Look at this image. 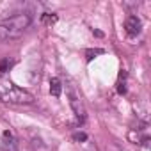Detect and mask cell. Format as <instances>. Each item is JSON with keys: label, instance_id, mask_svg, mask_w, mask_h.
<instances>
[{"label": "cell", "instance_id": "obj_4", "mask_svg": "<svg viewBox=\"0 0 151 151\" xmlns=\"http://www.w3.org/2000/svg\"><path fill=\"white\" fill-rule=\"evenodd\" d=\"M69 103H71L75 114H77V117H78L80 121H84V119H86V109H84V105H82V100L75 94V93H71V94H69Z\"/></svg>", "mask_w": 151, "mask_h": 151}, {"label": "cell", "instance_id": "obj_8", "mask_svg": "<svg viewBox=\"0 0 151 151\" xmlns=\"http://www.w3.org/2000/svg\"><path fill=\"white\" fill-rule=\"evenodd\" d=\"M73 140H75V142H86V140H87V133H84V132L73 133Z\"/></svg>", "mask_w": 151, "mask_h": 151}, {"label": "cell", "instance_id": "obj_9", "mask_svg": "<svg viewBox=\"0 0 151 151\" xmlns=\"http://www.w3.org/2000/svg\"><path fill=\"white\" fill-rule=\"evenodd\" d=\"M7 68H11V60H9V59H4L2 64H0V73H6Z\"/></svg>", "mask_w": 151, "mask_h": 151}, {"label": "cell", "instance_id": "obj_10", "mask_svg": "<svg viewBox=\"0 0 151 151\" xmlns=\"http://www.w3.org/2000/svg\"><path fill=\"white\" fill-rule=\"evenodd\" d=\"M96 53H103V50H94V52H93V50H89V52H87V60H91V59H93V55H96Z\"/></svg>", "mask_w": 151, "mask_h": 151}, {"label": "cell", "instance_id": "obj_3", "mask_svg": "<svg viewBox=\"0 0 151 151\" xmlns=\"http://www.w3.org/2000/svg\"><path fill=\"white\" fill-rule=\"evenodd\" d=\"M124 29H126V34H128L130 37H135V36H139L140 30H142V22H140L137 16H128L126 22H124Z\"/></svg>", "mask_w": 151, "mask_h": 151}, {"label": "cell", "instance_id": "obj_7", "mask_svg": "<svg viewBox=\"0 0 151 151\" xmlns=\"http://www.w3.org/2000/svg\"><path fill=\"white\" fill-rule=\"evenodd\" d=\"M57 22V14H43V23H46V25H53Z\"/></svg>", "mask_w": 151, "mask_h": 151}, {"label": "cell", "instance_id": "obj_2", "mask_svg": "<svg viewBox=\"0 0 151 151\" xmlns=\"http://www.w3.org/2000/svg\"><path fill=\"white\" fill-rule=\"evenodd\" d=\"M0 100L13 105H30L34 103V96L25 89L14 86L9 80H0Z\"/></svg>", "mask_w": 151, "mask_h": 151}, {"label": "cell", "instance_id": "obj_1", "mask_svg": "<svg viewBox=\"0 0 151 151\" xmlns=\"http://www.w3.org/2000/svg\"><path fill=\"white\" fill-rule=\"evenodd\" d=\"M30 16L27 13H20L9 18L0 20V41H9L20 37L30 25Z\"/></svg>", "mask_w": 151, "mask_h": 151}, {"label": "cell", "instance_id": "obj_5", "mask_svg": "<svg viewBox=\"0 0 151 151\" xmlns=\"http://www.w3.org/2000/svg\"><path fill=\"white\" fill-rule=\"evenodd\" d=\"M2 151H18V142L11 132H4L2 135Z\"/></svg>", "mask_w": 151, "mask_h": 151}, {"label": "cell", "instance_id": "obj_6", "mask_svg": "<svg viewBox=\"0 0 151 151\" xmlns=\"http://www.w3.org/2000/svg\"><path fill=\"white\" fill-rule=\"evenodd\" d=\"M60 93H62V82H60L57 77L50 78V94H52V96H55V98H59V96H60Z\"/></svg>", "mask_w": 151, "mask_h": 151}, {"label": "cell", "instance_id": "obj_11", "mask_svg": "<svg viewBox=\"0 0 151 151\" xmlns=\"http://www.w3.org/2000/svg\"><path fill=\"white\" fill-rule=\"evenodd\" d=\"M107 151H121V149H119L117 146H109V147H107Z\"/></svg>", "mask_w": 151, "mask_h": 151}]
</instances>
